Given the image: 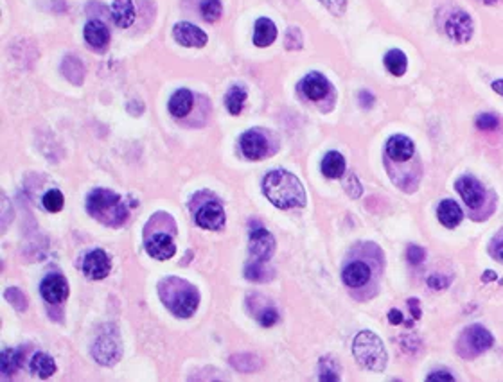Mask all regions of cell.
I'll list each match as a JSON object with an SVG mask.
<instances>
[{
  "instance_id": "4316f807",
  "label": "cell",
  "mask_w": 503,
  "mask_h": 382,
  "mask_svg": "<svg viewBox=\"0 0 503 382\" xmlns=\"http://www.w3.org/2000/svg\"><path fill=\"white\" fill-rule=\"evenodd\" d=\"M22 363V355L20 352L16 350H4L2 355H0V371L4 377H11L13 374L18 371Z\"/></svg>"
},
{
  "instance_id": "f546056e",
  "label": "cell",
  "mask_w": 503,
  "mask_h": 382,
  "mask_svg": "<svg viewBox=\"0 0 503 382\" xmlns=\"http://www.w3.org/2000/svg\"><path fill=\"white\" fill-rule=\"evenodd\" d=\"M63 194H61L60 190L52 189L44 196V207L49 212H60V210L63 209Z\"/></svg>"
},
{
  "instance_id": "e0dca14e",
  "label": "cell",
  "mask_w": 503,
  "mask_h": 382,
  "mask_svg": "<svg viewBox=\"0 0 503 382\" xmlns=\"http://www.w3.org/2000/svg\"><path fill=\"white\" fill-rule=\"evenodd\" d=\"M413 151H416L413 142L404 135H394L387 144V153L394 162H406L413 156Z\"/></svg>"
},
{
  "instance_id": "d6986e66",
  "label": "cell",
  "mask_w": 503,
  "mask_h": 382,
  "mask_svg": "<svg viewBox=\"0 0 503 382\" xmlns=\"http://www.w3.org/2000/svg\"><path fill=\"white\" fill-rule=\"evenodd\" d=\"M111 18H114L115 25L121 29L130 27L135 22V4L133 0H114L111 2Z\"/></svg>"
},
{
  "instance_id": "5b68a950",
  "label": "cell",
  "mask_w": 503,
  "mask_h": 382,
  "mask_svg": "<svg viewBox=\"0 0 503 382\" xmlns=\"http://www.w3.org/2000/svg\"><path fill=\"white\" fill-rule=\"evenodd\" d=\"M446 32L456 44H466L475 32V22L466 11H453L446 18Z\"/></svg>"
},
{
  "instance_id": "74e56055",
  "label": "cell",
  "mask_w": 503,
  "mask_h": 382,
  "mask_svg": "<svg viewBox=\"0 0 503 382\" xmlns=\"http://www.w3.org/2000/svg\"><path fill=\"white\" fill-rule=\"evenodd\" d=\"M389 321L392 325H399V324H403V314H401L397 309H392V311L389 312Z\"/></svg>"
},
{
  "instance_id": "9c48e42d",
  "label": "cell",
  "mask_w": 503,
  "mask_h": 382,
  "mask_svg": "<svg viewBox=\"0 0 503 382\" xmlns=\"http://www.w3.org/2000/svg\"><path fill=\"white\" fill-rule=\"evenodd\" d=\"M83 271L88 278L92 280H103L107 278L108 273L111 271L110 257L103 252V249H94L85 257Z\"/></svg>"
},
{
  "instance_id": "277c9868",
  "label": "cell",
  "mask_w": 503,
  "mask_h": 382,
  "mask_svg": "<svg viewBox=\"0 0 503 382\" xmlns=\"http://www.w3.org/2000/svg\"><path fill=\"white\" fill-rule=\"evenodd\" d=\"M353 352L358 363L372 371H383L389 361L383 341L370 331H361L354 338Z\"/></svg>"
},
{
  "instance_id": "52a82bcc",
  "label": "cell",
  "mask_w": 503,
  "mask_h": 382,
  "mask_svg": "<svg viewBox=\"0 0 503 382\" xmlns=\"http://www.w3.org/2000/svg\"><path fill=\"white\" fill-rule=\"evenodd\" d=\"M94 357L97 363L107 364V366L117 363L121 357L119 339H115L111 334L99 335L94 345Z\"/></svg>"
},
{
  "instance_id": "e575fe53",
  "label": "cell",
  "mask_w": 503,
  "mask_h": 382,
  "mask_svg": "<svg viewBox=\"0 0 503 382\" xmlns=\"http://www.w3.org/2000/svg\"><path fill=\"white\" fill-rule=\"evenodd\" d=\"M320 378L322 381H338V370L337 366L331 364V368H325V364L320 363Z\"/></svg>"
},
{
  "instance_id": "ac0fdd59",
  "label": "cell",
  "mask_w": 503,
  "mask_h": 382,
  "mask_svg": "<svg viewBox=\"0 0 503 382\" xmlns=\"http://www.w3.org/2000/svg\"><path fill=\"white\" fill-rule=\"evenodd\" d=\"M466 341H468L469 348H471L475 354H482V352L489 350V348L492 347V343H495L491 332H489L487 328H483L482 325L469 327L468 331H466Z\"/></svg>"
},
{
  "instance_id": "ffe728a7",
  "label": "cell",
  "mask_w": 503,
  "mask_h": 382,
  "mask_svg": "<svg viewBox=\"0 0 503 382\" xmlns=\"http://www.w3.org/2000/svg\"><path fill=\"white\" fill-rule=\"evenodd\" d=\"M370 278V269L365 262H351L347 268L341 273V280L345 285L349 288H361L369 282Z\"/></svg>"
},
{
  "instance_id": "ab89813d",
  "label": "cell",
  "mask_w": 503,
  "mask_h": 382,
  "mask_svg": "<svg viewBox=\"0 0 503 382\" xmlns=\"http://www.w3.org/2000/svg\"><path fill=\"white\" fill-rule=\"evenodd\" d=\"M416 300H408V305H410V309H412V312H413V318L416 319H419L420 318V311H419V307L416 309Z\"/></svg>"
},
{
  "instance_id": "836d02e7",
  "label": "cell",
  "mask_w": 503,
  "mask_h": 382,
  "mask_svg": "<svg viewBox=\"0 0 503 382\" xmlns=\"http://www.w3.org/2000/svg\"><path fill=\"white\" fill-rule=\"evenodd\" d=\"M406 259H408L410 264H420L424 260V249L420 246H410L408 252H406Z\"/></svg>"
},
{
  "instance_id": "6da1fadb",
  "label": "cell",
  "mask_w": 503,
  "mask_h": 382,
  "mask_svg": "<svg viewBox=\"0 0 503 382\" xmlns=\"http://www.w3.org/2000/svg\"><path fill=\"white\" fill-rule=\"evenodd\" d=\"M262 190H265L266 197L282 210L304 207L305 203V190L302 182L293 173H288L284 169L272 171L269 174H266Z\"/></svg>"
},
{
  "instance_id": "5bb4252c",
  "label": "cell",
  "mask_w": 503,
  "mask_h": 382,
  "mask_svg": "<svg viewBox=\"0 0 503 382\" xmlns=\"http://www.w3.org/2000/svg\"><path fill=\"white\" fill-rule=\"evenodd\" d=\"M85 39L87 44L90 45L95 51H104L110 44V31L107 29V25L99 20H90L87 25H85Z\"/></svg>"
},
{
  "instance_id": "8fae6325",
  "label": "cell",
  "mask_w": 503,
  "mask_h": 382,
  "mask_svg": "<svg viewBox=\"0 0 503 382\" xmlns=\"http://www.w3.org/2000/svg\"><path fill=\"white\" fill-rule=\"evenodd\" d=\"M196 225L203 230H219L225 225V212L222 205L216 201H210L196 214Z\"/></svg>"
},
{
  "instance_id": "d4e9b609",
  "label": "cell",
  "mask_w": 503,
  "mask_h": 382,
  "mask_svg": "<svg viewBox=\"0 0 503 382\" xmlns=\"http://www.w3.org/2000/svg\"><path fill=\"white\" fill-rule=\"evenodd\" d=\"M31 371L38 378H49L56 371V363L51 355L38 352L35 354V357L31 359Z\"/></svg>"
},
{
  "instance_id": "f1b7e54d",
  "label": "cell",
  "mask_w": 503,
  "mask_h": 382,
  "mask_svg": "<svg viewBox=\"0 0 503 382\" xmlns=\"http://www.w3.org/2000/svg\"><path fill=\"white\" fill-rule=\"evenodd\" d=\"M200 11H202L203 18L212 24V22L219 20V16H222V13H223L222 2H219V0H202V4H200Z\"/></svg>"
},
{
  "instance_id": "30bf717a",
  "label": "cell",
  "mask_w": 503,
  "mask_h": 382,
  "mask_svg": "<svg viewBox=\"0 0 503 382\" xmlns=\"http://www.w3.org/2000/svg\"><path fill=\"white\" fill-rule=\"evenodd\" d=\"M175 39L183 47H203L207 44V35L200 27L189 22H178L173 29Z\"/></svg>"
},
{
  "instance_id": "d6a6232c",
  "label": "cell",
  "mask_w": 503,
  "mask_h": 382,
  "mask_svg": "<svg viewBox=\"0 0 503 382\" xmlns=\"http://www.w3.org/2000/svg\"><path fill=\"white\" fill-rule=\"evenodd\" d=\"M279 314L275 309H266V311H262L261 314H259V324L262 325V327H272V325L277 324Z\"/></svg>"
},
{
  "instance_id": "7c38bea8",
  "label": "cell",
  "mask_w": 503,
  "mask_h": 382,
  "mask_svg": "<svg viewBox=\"0 0 503 382\" xmlns=\"http://www.w3.org/2000/svg\"><path fill=\"white\" fill-rule=\"evenodd\" d=\"M456 190H459V194L462 196V199L466 201V205L471 207V209H476V207L482 205L483 197H485L483 187L471 176L460 178L459 182H456Z\"/></svg>"
},
{
  "instance_id": "8d00e7d4",
  "label": "cell",
  "mask_w": 503,
  "mask_h": 382,
  "mask_svg": "<svg viewBox=\"0 0 503 382\" xmlns=\"http://www.w3.org/2000/svg\"><path fill=\"white\" fill-rule=\"evenodd\" d=\"M428 381H439V382H446V381H455L452 374L448 371H433V374L428 375Z\"/></svg>"
},
{
  "instance_id": "4fadbf2b",
  "label": "cell",
  "mask_w": 503,
  "mask_h": 382,
  "mask_svg": "<svg viewBox=\"0 0 503 382\" xmlns=\"http://www.w3.org/2000/svg\"><path fill=\"white\" fill-rule=\"evenodd\" d=\"M241 151L248 160H261L268 151V142L259 131H246L241 137Z\"/></svg>"
},
{
  "instance_id": "3957f363",
  "label": "cell",
  "mask_w": 503,
  "mask_h": 382,
  "mask_svg": "<svg viewBox=\"0 0 503 382\" xmlns=\"http://www.w3.org/2000/svg\"><path fill=\"white\" fill-rule=\"evenodd\" d=\"M87 210L95 221L107 226H121L128 217V209L119 194L107 189H97L87 201Z\"/></svg>"
},
{
  "instance_id": "ba28073f",
  "label": "cell",
  "mask_w": 503,
  "mask_h": 382,
  "mask_svg": "<svg viewBox=\"0 0 503 382\" xmlns=\"http://www.w3.org/2000/svg\"><path fill=\"white\" fill-rule=\"evenodd\" d=\"M274 249H275V239L268 230L257 228L250 233V253H252L254 260L266 262V260L272 257Z\"/></svg>"
},
{
  "instance_id": "cb8c5ba5",
  "label": "cell",
  "mask_w": 503,
  "mask_h": 382,
  "mask_svg": "<svg viewBox=\"0 0 503 382\" xmlns=\"http://www.w3.org/2000/svg\"><path fill=\"white\" fill-rule=\"evenodd\" d=\"M322 173L325 178H341L345 173V158L338 151H331L322 160Z\"/></svg>"
},
{
  "instance_id": "484cf974",
  "label": "cell",
  "mask_w": 503,
  "mask_h": 382,
  "mask_svg": "<svg viewBox=\"0 0 503 382\" xmlns=\"http://www.w3.org/2000/svg\"><path fill=\"white\" fill-rule=\"evenodd\" d=\"M406 65H408L406 56H404V52L399 51V49H392V51L384 54V67L389 68L390 74L403 75L404 72H406Z\"/></svg>"
},
{
  "instance_id": "60d3db41",
  "label": "cell",
  "mask_w": 503,
  "mask_h": 382,
  "mask_svg": "<svg viewBox=\"0 0 503 382\" xmlns=\"http://www.w3.org/2000/svg\"><path fill=\"white\" fill-rule=\"evenodd\" d=\"M482 2H483V4H496L498 0H482Z\"/></svg>"
},
{
  "instance_id": "b9f144b4",
  "label": "cell",
  "mask_w": 503,
  "mask_h": 382,
  "mask_svg": "<svg viewBox=\"0 0 503 382\" xmlns=\"http://www.w3.org/2000/svg\"><path fill=\"white\" fill-rule=\"evenodd\" d=\"M498 257L503 260V245L498 248Z\"/></svg>"
},
{
  "instance_id": "2e32d148",
  "label": "cell",
  "mask_w": 503,
  "mask_h": 382,
  "mask_svg": "<svg viewBox=\"0 0 503 382\" xmlns=\"http://www.w3.org/2000/svg\"><path fill=\"white\" fill-rule=\"evenodd\" d=\"M301 87L302 92L305 94V97L311 99V101H320V99H324L325 95L329 94L331 85H329V81L324 75L318 74V72H313V74L305 75Z\"/></svg>"
},
{
  "instance_id": "7a4b0ae2",
  "label": "cell",
  "mask_w": 503,
  "mask_h": 382,
  "mask_svg": "<svg viewBox=\"0 0 503 382\" xmlns=\"http://www.w3.org/2000/svg\"><path fill=\"white\" fill-rule=\"evenodd\" d=\"M164 305L178 318H190L200 304V295L182 278H166L159 288Z\"/></svg>"
},
{
  "instance_id": "9a60e30c",
  "label": "cell",
  "mask_w": 503,
  "mask_h": 382,
  "mask_svg": "<svg viewBox=\"0 0 503 382\" xmlns=\"http://www.w3.org/2000/svg\"><path fill=\"white\" fill-rule=\"evenodd\" d=\"M146 252L150 253L153 259L167 260L175 255L176 246L169 235H166V233H157V235H153L146 242Z\"/></svg>"
},
{
  "instance_id": "1f68e13d",
  "label": "cell",
  "mask_w": 503,
  "mask_h": 382,
  "mask_svg": "<svg viewBox=\"0 0 503 382\" xmlns=\"http://www.w3.org/2000/svg\"><path fill=\"white\" fill-rule=\"evenodd\" d=\"M320 2L337 16L344 15L345 8H347V0H320Z\"/></svg>"
},
{
  "instance_id": "603a6c76",
  "label": "cell",
  "mask_w": 503,
  "mask_h": 382,
  "mask_svg": "<svg viewBox=\"0 0 503 382\" xmlns=\"http://www.w3.org/2000/svg\"><path fill=\"white\" fill-rule=\"evenodd\" d=\"M193 103H195V99H193V94H190L189 90L182 88V90L175 92L169 101L171 115H175V117L178 118L186 117V115L193 110Z\"/></svg>"
},
{
  "instance_id": "7402d4cb",
  "label": "cell",
  "mask_w": 503,
  "mask_h": 382,
  "mask_svg": "<svg viewBox=\"0 0 503 382\" xmlns=\"http://www.w3.org/2000/svg\"><path fill=\"white\" fill-rule=\"evenodd\" d=\"M437 216H439V221L446 228H456L460 225V221H462V210H460V207L456 205L455 201L446 199L437 209Z\"/></svg>"
},
{
  "instance_id": "f35d334b",
  "label": "cell",
  "mask_w": 503,
  "mask_h": 382,
  "mask_svg": "<svg viewBox=\"0 0 503 382\" xmlns=\"http://www.w3.org/2000/svg\"><path fill=\"white\" fill-rule=\"evenodd\" d=\"M492 90H495L496 94L503 95V79H496L495 83H492Z\"/></svg>"
},
{
  "instance_id": "d590c367",
  "label": "cell",
  "mask_w": 503,
  "mask_h": 382,
  "mask_svg": "<svg viewBox=\"0 0 503 382\" xmlns=\"http://www.w3.org/2000/svg\"><path fill=\"white\" fill-rule=\"evenodd\" d=\"M428 285H430V288H433V289H437V291H439V289H444L446 285H448V280L444 278L442 275H432L428 278Z\"/></svg>"
},
{
  "instance_id": "44dd1931",
  "label": "cell",
  "mask_w": 503,
  "mask_h": 382,
  "mask_svg": "<svg viewBox=\"0 0 503 382\" xmlns=\"http://www.w3.org/2000/svg\"><path fill=\"white\" fill-rule=\"evenodd\" d=\"M277 38V27L269 18H259L255 22V31H254V44L257 47H268L272 45Z\"/></svg>"
},
{
  "instance_id": "83f0119b",
  "label": "cell",
  "mask_w": 503,
  "mask_h": 382,
  "mask_svg": "<svg viewBox=\"0 0 503 382\" xmlns=\"http://www.w3.org/2000/svg\"><path fill=\"white\" fill-rule=\"evenodd\" d=\"M245 101H246V92L243 90L241 87H232L229 92H226L225 104H226V110H229L232 115L241 113L243 106H245Z\"/></svg>"
},
{
  "instance_id": "8992f818",
  "label": "cell",
  "mask_w": 503,
  "mask_h": 382,
  "mask_svg": "<svg viewBox=\"0 0 503 382\" xmlns=\"http://www.w3.org/2000/svg\"><path fill=\"white\" fill-rule=\"evenodd\" d=\"M40 292L49 304H61L68 296L67 280L61 275H58V273H51V275L45 276L44 282L40 284Z\"/></svg>"
},
{
  "instance_id": "4dcf8cb0",
  "label": "cell",
  "mask_w": 503,
  "mask_h": 382,
  "mask_svg": "<svg viewBox=\"0 0 503 382\" xmlns=\"http://www.w3.org/2000/svg\"><path fill=\"white\" fill-rule=\"evenodd\" d=\"M499 126V121L496 115L492 113H482L478 118H476V128L482 131H491L496 130Z\"/></svg>"
}]
</instances>
